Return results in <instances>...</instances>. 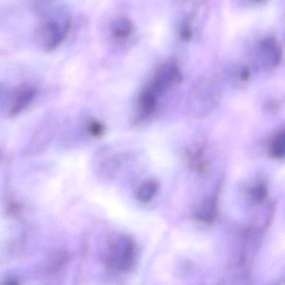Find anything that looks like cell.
I'll return each instance as SVG.
<instances>
[{
	"mask_svg": "<svg viewBox=\"0 0 285 285\" xmlns=\"http://www.w3.org/2000/svg\"><path fill=\"white\" fill-rule=\"evenodd\" d=\"M260 50L264 60L272 66H277L282 59V50L277 40L274 38H267L262 41Z\"/></svg>",
	"mask_w": 285,
	"mask_h": 285,
	"instance_id": "cell-4",
	"label": "cell"
},
{
	"mask_svg": "<svg viewBox=\"0 0 285 285\" xmlns=\"http://www.w3.org/2000/svg\"><path fill=\"white\" fill-rule=\"evenodd\" d=\"M159 191V183L154 179L147 181L141 184L136 191V198L139 202L147 204L157 196Z\"/></svg>",
	"mask_w": 285,
	"mask_h": 285,
	"instance_id": "cell-8",
	"label": "cell"
},
{
	"mask_svg": "<svg viewBox=\"0 0 285 285\" xmlns=\"http://www.w3.org/2000/svg\"><path fill=\"white\" fill-rule=\"evenodd\" d=\"M189 166L199 173H207L209 164L204 157V150L201 147H191L187 152Z\"/></svg>",
	"mask_w": 285,
	"mask_h": 285,
	"instance_id": "cell-7",
	"label": "cell"
},
{
	"mask_svg": "<svg viewBox=\"0 0 285 285\" xmlns=\"http://www.w3.org/2000/svg\"><path fill=\"white\" fill-rule=\"evenodd\" d=\"M269 189L264 181H259L249 189V196L252 203L259 204L267 198Z\"/></svg>",
	"mask_w": 285,
	"mask_h": 285,
	"instance_id": "cell-10",
	"label": "cell"
},
{
	"mask_svg": "<svg viewBox=\"0 0 285 285\" xmlns=\"http://www.w3.org/2000/svg\"><path fill=\"white\" fill-rule=\"evenodd\" d=\"M218 211V196L217 192L207 197L202 202L196 213V219L207 225H211L217 219Z\"/></svg>",
	"mask_w": 285,
	"mask_h": 285,
	"instance_id": "cell-3",
	"label": "cell"
},
{
	"mask_svg": "<svg viewBox=\"0 0 285 285\" xmlns=\"http://www.w3.org/2000/svg\"><path fill=\"white\" fill-rule=\"evenodd\" d=\"M113 34L119 39H126L132 33V24L126 18H120L114 21L112 24Z\"/></svg>",
	"mask_w": 285,
	"mask_h": 285,
	"instance_id": "cell-11",
	"label": "cell"
},
{
	"mask_svg": "<svg viewBox=\"0 0 285 285\" xmlns=\"http://www.w3.org/2000/svg\"><path fill=\"white\" fill-rule=\"evenodd\" d=\"M254 1H256V2H259V1H263V0H254Z\"/></svg>",
	"mask_w": 285,
	"mask_h": 285,
	"instance_id": "cell-13",
	"label": "cell"
},
{
	"mask_svg": "<svg viewBox=\"0 0 285 285\" xmlns=\"http://www.w3.org/2000/svg\"><path fill=\"white\" fill-rule=\"evenodd\" d=\"M103 131H104V127L101 124L98 123V122L92 124V132L94 134V136H100L103 133Z\"/></svg>",
	"mask_w": 285,
	"mask_h": 285,
	"instance_id": "cell-12",
	"label": "cell"
},
{
	"mask_svg": "<svg viewBox=\"0 0 285 285\" xmlns=\"http://www.w3.org/2000/svg\"><path fill=\"white\" fill-rule=\"evenodd\" d=\"M270 156L277 160L284 159L285 155V134L282 129L275 134L270 145Z\"/></svg>",
	"mask_w": 285,
	"mask_h": 285,
	"instance_id": "cell-9",
	"label": "cell"
},
{
	"mask_svg": "<svg viewBox=\"0 0 285 285\" xmlns=\"http://www.w3.org/2000/svg\"><path fill=\"white\" fill-rule=\"evenodd\" d=\"M158 96L148 88L144 90L139 97L140 119H144L152 115L157 109Z\"/></svg>",
	"mask_w": 285,
	"mask_h": 285,
	"instance_id": "cell-6",
	"label": "cell"
},
{
	"mask_svg": "<svg viewBox=\"0 0 285 285\" xmlns=\"http://www.w3.org/2000/svg\"><path fill=\"white\" fill-rule=\"evenodd\" d=\"M136 261V244L130 236L118 238L110 257V266L117 272H130Z\"/></svg>",
	"mask_w": 285,
	"mask_h": 285,
	"instance_id": "cell-1",
	"label": "cell"
},
{
	"mask_svg": "<svg viewBox=\"0 0 285 285\" xmlns=\"http://www.w3.org/2000/svg\"><path fill=\"white\" fill-rule=\"evenodd\" d=\"M70 26L71 23L68 20L63 25H60L56 21H50L48 23L47 30L50 34L47 41L48 49L54 50L62 42V40L66 38V34H68Z\"/></svg>",
	"mask_w": 285,
	"mask_h": 285,
	"instance_id": "cell-5",
	"label": "cell"
},
{
	"mask_svg": "<svg viewBox=\"0 0 285 285\" xmlns=\"http://www.w3.org/2000/svg\"><path fill=\"white\" fill-rule=\"evenodd\" d=\"M181 80L182 74L178 66L175 64H166L159 69L152 84L147 88L159 97L171 87L179 83Z\"/></svg>",
	"mask_w": 285,
	"mask_h": 285,
	"instance_id": "cell-2",
	"label": "cell"
}]
</instances>
